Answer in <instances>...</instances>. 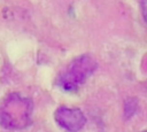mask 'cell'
Returning a JSON list of instances; mask_svg holds the SVG:
<instances>
[{"label": "cell", "instance_id": "obj_1", "mask_svg": "<svg viewBox=\"0 0 147 132\" xmlns=\"http://www.w3.org/2000/svg\"><path fill=\"white\" fill-rule=\"evenodd\" d=\"M32 102L18 93L7 95L0 102V125L9 130L25 129L31 123Z\"/></svg>", "mask_w": 147, "mask_h": 132}, {"label": "cell", "instance_id": "obj_2", "mask_svg": "<svg viewBox=\"0 0 147 132\" xmlns=\"http://www.w3.org/2000/svg\"><path fill=\"white\" fill-rule=\"evenodd\" d=\"M96 69L95 60L90 55H82L75 59L59 78V86L64 91H76Z\"/></svg>", "mask_w": 147, "mask_h": 132}, {"label": "cell", "instance_id": "obj_3", "mask_svg": "<svg viewBox=\"0 0 147 132\" xmlns=\"http://www.w3.org/2000/svg\"><path fill=\"white\" fill-rule=\"evenodd\" d=\"M56 123L69 132H77L83 129L86 123L85 115L78 108L60 107L54 114Z\"/></svg>", "mask_w": 147, "mask_h": 132}, {"label": "cell", "instance_id": "obj_4", "mask_svg": "<svg viewBox=\"0 0 147 132\" xmlns=\"http://www.w3.org/2000/svg\"><path fill=\"white\" fill-rule=\"evenodd\" d=\"M141 11H142V16L147 23V0H141Z\"/></svg>", "mask_w": 147, "mask_h": 132}, {"label": "cell", "instance_id": "obj_5", "mask_svg": "<svg viewBox=\"0 0 147 132\" xmlns=\"http://www.w3.org/2000/svg\"><path fill=\"white\" fill-rule=\"evenodd\" d=\"M144 132H147V131H144Z\"/></svg>", "mask_w": 147, "mask_h": 132}]
</instances>
